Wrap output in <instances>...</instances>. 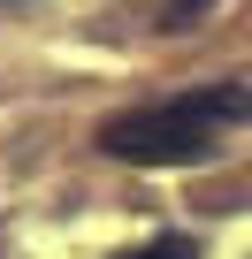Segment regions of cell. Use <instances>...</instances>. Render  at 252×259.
Instances as JSON below:
<instances>
[{"mask_svg": "<svg viewBox=\"0 0 252 259\" xmlns=\"http://www.w3.org/2000/svg\"><path fill=\"white\" fill-rule=\"evenodd\" d=\"M237 122H252V84H206V92H184V99H161L138 114H115L99 130V153L130 160V168H191Z\"/></svg>", "mask_w": 252, "mask_h": 259, "instance_id": "1", "label": "cell"}, {"mask_svg": "<svg viewBox=\"0 0 252 259\" xmlns=\"http://www.w3.org/2000/svg\"><path fill=\"white\" fill-rule=\"evenodd\" d=\"M122 259H191V244H184V236H153V244H138V251H122Z\"/></svg>", "mask_w": 252, "mask_h": 259, "instance_id": "2", "label": "cell"}, {"mask_svg": "<svg viewBox=\"0 0 252 259\" xmlns=\"http://www.w3.org/2000/svg\"><path fill=\"white\" fill-rule=\"evenodd\" d=\"M199 8H214V0H161V31H184Z\"/></svg>", "mask_w": 252, "mask_h": 259, "instance_id": "3", "label": "cell"}]
</instances>
